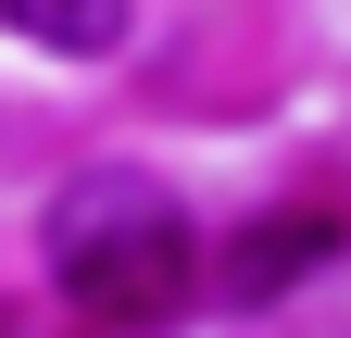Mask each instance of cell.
Here are the masks:
<instances>
[{
    "mask_svg": "<svg viewBox=\"0 0 351 338\" xmlns=\"http://www.w3.org/2000/svg\"><path fill=\"white\" fill-rule=\"evenodd\" d=\"M38 250H51V288L75 313L101 326H163L176 301H189V213H176V188L125 176V163H101V176L51 188V226H38Z\"/></svg>",
    "mask_w": 351,
    "mask_h": 338,
    "instance_id": "6da1fadb",
    "label": "cell"
},
{
    "mask_svg": "<svg viewBox=\"0 0 351 338\" xmlns=\"http://www.w3.org/2000/svg\"><path fill=\"white\" fill-rule=\"evenodd\" d=\"M326 250H339L326 213H276V226H251V238L226 250V288H239V301H276V288H301Z\"/></svg>",
    "mask_w": 351,
    "mask_h": 338,
    "instance_id": "7a4b0ae2",
    "label": "cell"
},
{
    "mask_svg": "<svg viewBox=\"0 0 351 338\" xmlns=\"http://www.w3.org/2000/svg\"><path fill=\"white\" fill-rule=\"evenodd\" d=\"M125 13H138V0H0V25H13L25 51H63V63L125 51Z\"/></svg>",
    "mask_w": 351,
    "mask_h": 338,
    "instance_id": "3957f363",
    "label": "cell"
}]
</instances>
